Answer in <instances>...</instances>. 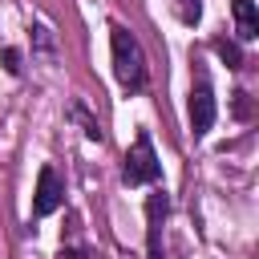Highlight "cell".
I'll return each mask as SVG.
<instances>
[{
  "mask_svg": "<svg viewBox=\"0 0 259 259\" xmlns=\"http://www.w3.org/2000/svg\"><path fill=\"white\" fill-rule=\"evenodd\" d=\"M109 57H113V77L121 85V93H142L150 85V61L142 40L134 36V28H125L121 20H109Z\"/></svg>",
  "mask_w": 259,
  "mask_h": 259,
  "instance_id": "6da1fadb",
  "label": "cell"
},
{
  "mask_svg": "<svg viewBox=\"0 0 259 259\" xmlns=\"http://www.w3.org/2000/svg\"><path fill=\"white\" fill-rule=\"evenodd\" d=\"M121 182L125 186H158L162 182V158H158V150H154L146 130H138L134 146L121 158Z\"/></svg>",
  "mask_w": 259,
  "mask_h": 259,
  "instance_id": "7a4b0ae2",
  "label": "cell"
},
{
  "mask_svg": "<svg viewBox=\"0 0 259 259\" xmlns=\"http://www.w3.org/2000/svg\"><path fill=\"white\" fill-rule=\"evenodd\" d=\"M186 113H190V134H194V138H206L210 125H214V117H219L214 85H210L202 61H194V81H190V105H186Z\"/></svg>",
  "mask_w": 259,
  "mask_h": 259,
  "instance_id": "3957f363",
  "label": "cell"
},
{
  "mask_svg": "<svg viewBox=\"0 0 259 259\" xmlns=\"http://www.w3.org/2000/svg\"><path fill=\"white\" fill-rule=\"evenodd\" d=\"M61 206H65V178H61V170H57L53 162H45V166H40V174H36L32 219H49V214H57Z\"/></svg>",
  "mask_w": 259,
  "mask_h": 259,
  "instance_id": "277c9868",
  "label": "cell"
},
{
  "mask_svg": "<svg viewBox=\"0 0 259 259\" xmlns=\"http://www.w3.org/2000/svg\"><path fill=\"white\" fill-rule=\"evenodd\" d=\"M166 219H170V194H166L162 186H154V190L146 194V255H150V259H166V251H162Z\"/></svg>",
  "mask_w": 259,
  "mask_h": 259,
  "instance_id": "5b68a950",
  "label": "cell"
},
{
  "mask_svg": "<svg viewBox=\"0 0 259 259\" xmlns=\"http://www.w3.org/2000/svg\"><path fill=\"white\" fill-rule=\"evenodd\" d=\"M28 32H32V61H40V65H57V32H53L40 16L28 24Z\"/></svg>",
  "mask_w": 259,
  "mask_h": 259,
  "instance_id": "8992f818",
  "label": "cell"
},
{
  "mask_svg": "<svg viewBox=\"0 0 259 259\" xmlns=\"http://www.w3.org/2000/svg\"><path fill=\"white\" fill-rule=\"evenodd\" d=\"M65 117H69V121H77V130H81V134H85L89 142H97V146L105 142V130H101L97 113H93V109H89L85 101H77V97H73V101L65 105Z\"/></svg>",
  "mask_w": 259,
  "mask_h": 259,
  "instance_id": "52a82bcc",
  "label": "cell"
},
{
  "mask_svg": "<svg viewBox=\"0 0 259 259\" xmlns=\"http://www.w3.org/2000/svg\"><path fill=\"white\" fill-rule=\"evenodd\" d=\"M231 16H235V32H239L243 45L259 36V8H255V0H231Z\"/></svg>",
  "mask_w": 259,
  "mask_h": 259,
  "instance_id": "ba28073f",
  "label": "cell"
},
{
  "mask_svg": "<svg viewBox=\"0 0 259 259\" xmlns=\"http://www.w3.org/2000/svg\"><path fill=\"white\" fill-rule=\"evenodd\" d=\"M210 49H214V57H219L227 69H243V49H239V40L214 36V40H210Z\"/></svg>",
  "mask_w": 259,
  "mask_h": 259,
  "instance_id": "9c48e42d",
  "label": "cell"
},
{
  "mask_svg": "<svg viewBox=\"0 0 259 259\" xmlns=\"http://www.w3.org/2000/svg\"><path fill=\"white\" fill-rule=\"evenodd\" d=\"M170 8H174V16H178V24L198 28V20H202V0H170Z\"/></svg>",
  "mask_w": 259,
  "mask_h": 259,
  "instance_id": "30bf717a",
  "label": "cell"
},
{
  "mask_svg": "<svg viewBox=\"0 0 259 259\" xmlns=\"http://www.w3.org/2000/svg\"><path fill=\"white\" fill-rule=\"evenodd\" d=\"M0 65H4L8 77H20V73H24V53H20L16 45H4V49H0Z\"/></svg>",
  "mask_w": 259,
  "mask_h": 259,
  "instance_id": "8fae6325",
  "label": "cell"
},
{
  "mask_svg": "<svg viewBox=\"0 0 259 259\" xmlns=\"http://www.w3.org/2000/svg\"><path fill=\"white\" fill-rule=\"evenodd\" d=\"M231 97H235V117L239 121H251V97H247V89H235Z\"/></svg>",
  "mask_w": 259,
  "mask_h": 259,
  "instance_id": "7c38bea8",
  "label": "cell"
},
{
  "mask_svg": "<svg viewBox=\"0 0 259 259\" xmlns=\"http://www.w3.org/2000/svg\"><path fill=\"white\" fill-rule=\"evenodd\" d=\"M57 259H93V255H89L85 247H61V251H57Z\"/></svg>",
  "mask_w": 259,
  "mask_h": 259,
  "instance_id": "4fadbf2b",
  "label": "cell"
}]
</instances>
